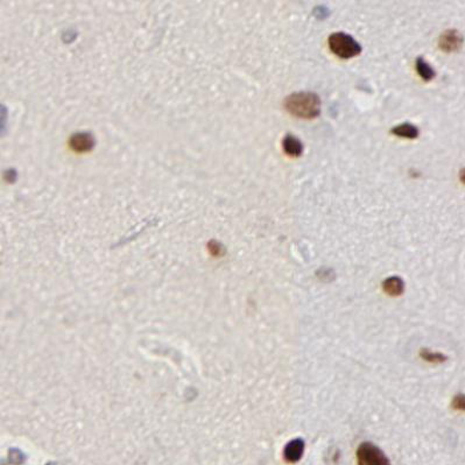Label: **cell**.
Wrapping results in <instances>:
<instances>
[{"instance_id": "obj_1", "label": "cell", "mask_w": 465, "mask_h": 465, "mask_svg": "<svg viewBox=\"0 0 465 465\" xmlns=\"http://www.w3.org/2000/svg\"><path fill=\"white\" fill-rule=\"evenodd\" d=\"M285 108L297 118L313 119L321 113V99L314 92H295L286 98Z\"/></svg>"}, {"instance_id": "obj_2", "label": "cell", "mask_w": 465, "mask_h": 465, "mask_svg": "<svg viewBox=\"0 0 465 465\" xmlns=\"http://www.w3.org/2000/svg\"><path fill=\"white\" fill-rule=\"evenodd\" d=\"M330 50L340 59H352L362 53V46L349 34L338 32L329 36Z\"/></svg>"}, {"instance_id": "obj_3", "label": "cell", "mask_w": 465, "mask_h": 465, "mask_svg": "<svg viewBox=\"0 0 465 465\" xmlns=\"http://www.w3.org/2000/svg\"><path fill=\"white\" fill-rule=\"evenodd\" d=\"M358 465H391L386 455L374 444H360L357 451Z\"/></svg>"}, {"instance_id": "obj_4", "label": "cell", "mask_w": 465, "mask_h": 465, "mask_svg": "<svg viewBox=\"0 0 465 465\" xmlns=\"http://www.w3.org/2000/svg\"><path fill=\"white\" fill-rule=\"evenodd\" d=\"M70 146L75 152L85 153L91 151L95 146L94 137L88 132L76 133L71 137Z\"/></svg>"}, {"instance_id": "obj_5", "label": "cell", "mask_w": 465, "mask_h": 465, "mask_svg": "<svg viewBox=\"0 0 465 465\" xmlns=\"http://www.w3.org/2000/svg\"><path fill=\"white\" fill-rule=\"evenodd\" d=\"M462 45V36L456 31H447L442 34L438 41V46L442 50L450 53L455 51Z\"/></svg>"}, {"instance_id": "obj_6", "label": "cell", "mask_w": 465, "mask_h": 465, "mask_svg": "<svg viewBox=\"0 0 465 465\" xmlns=\"http://www.w3.org/2000/svg\"><path fill=\"white\" fill-rule=\"evenodd\" d=\"M303 451H305V442L301 438L290 441L285 448L284 455L286 461L290 462V463H295L302 457Z\"/></svg>"}, {"instance_id": "obj_7", "label": "cell", "mask_w": 465, "mask_h": 465, "mask_svg": "<svg viewBox=\"0 0 465 465\" xmlns=\"http://www.w3.org/2000/svg\"><path fill=\"white\" fill-rule=\"evenodd\" d=\"M282 147H284L286 154L289 157H300L303 152L302 143L299 140V138L291 134L286 135L284 141H282Z\"/></svg>"}, {"instance_id": "obj_8", "label": "cell", "mask_w": 465, "mask_h": 465, "mask_svg": "<svg viewBox=\"0 0 465 465\" xmlns=\"http://www.w3.org/2000/svg\"><path fill=\"white\" fill-rule=\"evenodd\" d=\"M391 132L397 137L408 138V139H415L418 137V128L411 123L400 124V125L393 127Z\"/></svg>"}, {"instance_id": "obj_9", "label": "cell", "mask_w": 465, "mask_h": 465, "mask_svg": "<svg viewBox=\"0 0 465 465\" xmlns=\"http://www.w3.org/2000/svg\"><path fill=\"white\" fill-rule=\"evenodd\" d=\"M384 289L387 294L392 296H398L402 293L403 290V282L402 280L398 276H392V278L386 279L383 284Z\"/></svg>"}, {"instance_id": "obj_10", "label": "cell", "mask_w": 465, "mask_h": 465, "mask_svg": "<svg viewBox=\"0 0 465 465\" xmlns=\"http://www.w3.org/2000/svg\"><path fill=\"white\" fill-rule=\"evenodd\" d=\"M417 74L422 77L424 80H432L435 77V70L427 63L422 57H417Z\"/></svg>"}, {"instance_id": "obj_11", "label": "cell", "mask_w": 465, "mask_h": 465, "mask_svg": "<svg viewBox=\"0 0 465 465\" xmlns=\"http://www.w3.org/2000/svg\"><path fill=\"white\" fill-rule=\"evenodd\" d=\"M421 354H422V357H423L426 360H428V362L441 363V362H444V360H446V357L442 356V354H440V353H432V352H429V351H427V350H423L422 353H421Z\"/></svg>"}, {"instance_id": "obj_12", "label": "cell", "mask_w": 465, "mask_h": 465, "mask_svg": "<svg viewBox=\"0 0 465 465\" xmlns=\"http://www.w3.org/2000/svg\"><path fill=\"white\" fill-rule=\"evenodd\" d=\"M209 250H210V252H211L212 254H215V256H221L223 247H222V245L219 244V242L211 241L209 244Z\"/></svg>"}, {"instance_id": "obj_13", "label": "cell", "mask_w": 465, "mask_h": 465, "mask_svg": "<svg viewBox=\"0 0 465 465\" xmlns=\"http://www.w3.org/2000/svg\"><path fill=\"white\" fill-rule=\"evenodd\" d=\"M11 458H12L13 463H21L22 462V453L19 450H12L11 451Z\"/></svg>"}, {"instance_id": "obj_14", "label": "cell", "mask_w": 465, "mask_h": 465, "mask_svg": "<svg viewBox=\"0 0 465 465\" xmlns=\"http://www.w3.org/2000/svg\"><path fill=\"white\" fill-rule=\"evenodd\" d=\"M48 465H60V464H57V463H50V464H48Z\"/></svg>"}]
</instances>
